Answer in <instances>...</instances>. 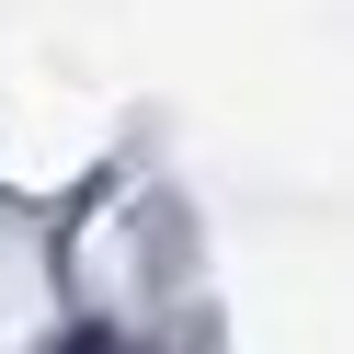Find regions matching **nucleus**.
Instances as JSON below:
<instances>
[]
</instances>
